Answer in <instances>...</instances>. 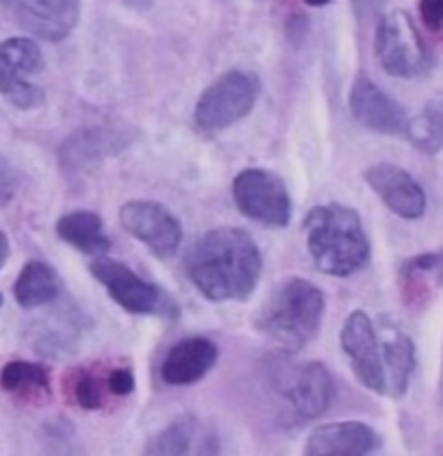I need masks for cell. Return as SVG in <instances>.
Listing matches in <instances>:
<instances>
[{
    "instance_id": "24",
    "label": "cell",
    "mask_w": 443,
    "mask_h": 456,
    "mask_svg": "<svg viewBox=\"0 0 443 456\" xmlns=\"http://www.w3.org/2000/svg\"><path fill=\"white\" fill-rule=\"evenodd\" d=\"M107 379H98L94 371L81 370L70 379V395L77 406L86 411H98L107 403Z\"/></svg>"
},
{
    "instance_id": "5",
    "label": "cell",
    "mask_w": 443,
    "mask_h": 456,
    "mask_svg": "<svg viewBox=\"0 0 443 456\" xmlns=\"http://www.w3.org/2000/svg\"><path fill=\"white\" fill-rule=\"evenodd\" d=\"M261 94V81L248 70H231L211 83L198 98L193 120L205 133L233 126L252 111Z\"/></svg>"
},
{
    "instance_id": "20",
    "label": "cell",
    "mask_w": 443,
    "mask_h": 456,
    "mask_svg": "<svg viewBox=\"0 0 443 456\" xmlns=\"http://www.w3.org/2000/svg\"><path fill=\"white\" fill-rule=\"evenodd\" d=\"M62 296L59 274L44 261H29L13 285V298L22 309H39L53 305Z\"/></svg>"
},
{
    "instance_id": "14",
    "label": "cell",
    "mask_w": 443,
    "mask_h": 456,
    "mask_svg": "<svg viewBox=\"0 0 443 456\" xmlns=\"http://www.w3.org/2000/svg\"><path fill=\"white\" fill-rule=\"evenodd\" d=\"M350 111L358 124L381 135H405L409 116L400 102L367 77H358L350 89Z\"/></svg>"
},
{
    "instance_id": "21",
    "label": "cell",
    "mask_w": 443,
    "mask_h": 456,
    "mask_svg": "<svg viewBox=\"0 0 443 456\" xmlns=\"http://www.w3.org/2000/svg\"><path fill=\"white\" fill-rule=\"evenodd\" d=\"M57 235L66 244L86 252V255L101 256L111 248L107 231H104L103 217L94 211L81 209L59 217Z\"/></svg>"
},
{
    "instance_id": "4",
    "label": "cell",
    "mask_w": 443,
    "mask_h": 456,
    "mask_svg": "<svg viewBox=\"0 0 443 456\" xmlns=\"http://www.w3.org/2000/svg\"><path fill=\"white\" fill-rule=\"evenodd\" d=\"M261 371L272 394L300 421L320 418L335 400L332 376L317 361H296L278 352L263 361Z\"/></svg>"
},
{
    "instance_id": "2",
    "label": "cell",
    "mask_w": 443,
    "mask_h": 456,
    "mask_svg": "<svg viewBox=\"0 0 443 456\" xmlns=\"http://www.w3.org/2000/svg\"><path fill=\"white\" fill-rule=\"evenodd\" d=\"M307 250L320 272L346 279L370 264L372 246L361 216L352 207L328 202L305 217Z\"/></svg>"
},
{
    "instance_id": "25",
    "label": "cell",
    "mask_w": 443,
    "mask_h": 456,
    "mask_svg": "<svg viewBox=\"0 0 443 456\" xmlns=\"http://www.w3.org/2000/svg\"><path fill=\"white\" fill-rule=\"evenodd\" d=\"M107 387L109 394L116 395V398H127L135 391V376L128 368H118L113 371H109L107 376Z\"/></svg>"
},
{
    "instance_id": "28",
    "label": "cell",
    "mask_w": 443,
    "mask_h": 456,
    "mask_svg": "<svg viewBox=\"0 0 443 456\" xmlns=\"http://www.w3.org/2000/svg\"><path fill=\"white\" fill-rule=\"evenodd\" d=\"M9 255H12V246H9V237L0 231V270L7 264Z\"/></svg>"
},
{
    "instance_id": "17",
    "label": "cell",
    "mask_w": 443,
    "mask_h": 456,
    "mask_svg": "<svg viewBox=\"0 0 443 456\" xmlns=\"http://www.w3.org/2000/svg\"><path fill=\"white\" fill-rule=\"evenodd\" d=\"M131 137L124 135L122 131L116 128H86L78 131L77 135L63 142L59 159H62V167L68 170L70 175L74 172H83L87 167L96 166L104 157H111L122 151Z\"/></svg>"
},
{
    "instance_id": "6",
    "label": "cell",
    "mask_w": 443,
    "mask_h": 456,
    "mask_svg": "<svg viewBox=\"0 0 443 456\" xmlns=\"http://www.w3.org/2000/svg\"><path fill=\"white\" fill-rule=\"evenodd\" d=\"M94 279L107 289L109 298L118 302L127 314L133 315H159L166 320H176L178 305L161 287L144 281L137 272L124 265L122 261L96 256L89 265Z\"/></svg>"
},
{
    "instance_id": "10",
    "label": "cell",
    "mask_w": 443,
    "mask_h": 456,
    "mask_svg": "<svg viewBox=\"0 0 443 456\" xmlns=\"http://www.w3.org/2000/svg\"><path fill=\"white\" fill-rule=\"evenodd\" d=\"M119 224L159 259H170L183 241V226L170 209L152 200H131L119 209Z\"/></svg>"
},
{
    "instance_id": "16",
    "label": "cell",
    "mask_w": 443,
    "mask_h": 456,
    "mask_svg": "<svg viewBox=\"0 0 443 456\" xmlns=\"http://www.w3.org/2000/svg\"><path fill=\"white\" fill-rule=\"evenodd\" d=\"M381 439L363 421H335L320 426L305 444L308 456H365L376 452Z\"/></svg>"
},
{
    "instance_id": "18",
    "label": "cell",
    "mask_w": 443,
    "mask_h": 456,
    "mask_svg": "<svg viewBox=\"0 0 443 456\" xmlns=\"http://www.w3.org/2000/svg\"><path fill=\"white\" fill-rule=\"evenodd\" d=\"M148 454H216L220 452L216 435L193 415L174 419L168 428L157 433L148 444Z\"/></svg>"
},
{
    "instance_id": "13",
    "label": "cell",
    "mask_w": 443,
    "mask_h": 456,
    "mask_svg": "<svg viewBox=\"0 0 443 456\" xmlns=\"http://www.w3.org/2000/svg\"><path fill=\"white\" fill-rule=\"evenodd\" d=\"M367 185L402 220H420L426 213V193L405 167L393 163H376L365 170Z\"/></svg>"
},
{
    "instance_id": "15",
    "label": "cell",
    "mask_w": 443,
    "mask_h": 456,
    "mask_svg": "<svg viewBox=\"0 0 443 456\" xmlns=\"http://www.w3.org/2000/svg\"><path fill=\"white\" fill-rule=\"evenodd\" d=\"M217 346L207 337H187L176 341L163 359L161 380L172 387H187L202 380L217 363Z\"/></svg>"
},
{
    "instance_id": "26",
    "label": "cell",
    "mask_w": 443,
    "mask_h": 456,
    "mask_svg": "<svg viewBox=\"0 0 443 456\" xmlns=\"http://www.w3.org/2000/svg\"><path fill=\"white\" fill-rule=\"evenodd\" d=\"M20 187V175L7 163H0V207L9 205L13 196L18 193Z\"/></svg>"
},
{
    "instance_id": "9",
    "label": "cell",
    "mask_w": 443,
    "mask_h": 456,
    "mask_svg": "<svg viewBox=\"0 0 443 456\" xmlns=\"http://www.w3.org/2000/svg\"><path fill=\"white\" fill-rule=\"evenodd\" d=\"M44 54L31 37H12L0 42V96L22 111L44 102L42 87L31 78L42 72Z\"/></svg>"
},
{
    "instance_id": "19",
    "label": "cell",
    "mask_w": 443,
    "mask_h": 456,
    "mask_svg": "<svg viewBox=\"0 0 443 456\" xmlns=\"http://www.w3.org/2000/svg\"><path fill=\"white\" fill-rule=\"evenodd\" d=\"M382 365L387 376V395L402 398L409 391L411 376L415 371V344L400 326L385 324L381 329Z\"/></svg>"
},
{
    "instance_id": "8",
    "label": "cell",
    "mask_w": 443,
    "mask_h": 456,
    "mask_svg": "<svg viewBox=\"0 0 443 456\" xmlns=\"http://www.w3.org/2000/svg\"><path fill=\"white\" fill-rule=\"evenodd\" d=\"M237 209L263 226L285 228L291 220V198L285 183L270 170L248 167L233 181Z\"/></svg>"
},
{
    "instance_id": "7",
    "label": "cell",
    "mask_w": 443,
    "mask_h": 456,
    "mask_svg": "<svg viewBox=\"0 0 443 456\" xmlns=\"http://www.w3.org/2000/svg\"><path fill=\"white\" fill-rule=\"evenodd\" d=\"M376 57L382 70L398 78H417L432 68V54L406 12L396 9L381 20Z\"/></svg>"
},
{
    "instance_id": "31",
    "label": "cell",
    "mask_w": 443,
    "mask_h": 456,
    "mask_svg": "<svg viewBox=\"0 0 443 456\" xmlns=\"http://www.w3.org/2000/svg\"><path fill=\"white\" fill-rule=\"evenodd\" d=\"M3 302H4V300H3V294H0V306H3Z\"/></svg>"
},
{
    "instance_id": "30",
    "label": "cell",
    "mask_w": 443,
    "mask_h": 456,
    "mask_svg": "<svg viewBox=\"0 0 443 456\" xmlns=\"http://www.w3.org/2000/svg\"><path fill=\"white\" fill-rule=\"evenodd\" d=\"M441 398H443V371H441Z\"/></svg>"
},
{
    "instance_id": "29",
    "label": "cell",
    "mask_w": 443,
    "mask_h": 456,
    "mask_svg": "<svg viewBox=\"0 0 443 456\" xmlns=\"http://www.w3.org/2000/svg\"><path fill=\"white\" fill-rule=\"evenodd\" d=\"M308 7H324V4L331 3V0H305Z\"/></svg>"
},
{
    "instance_id": "23",
    "label": "cell",
    "mask_w": 443,
    "mask_h": 456,
    "mask_svg": "<svg viewBox=\"0 0 443 456\" xmlns=\"http://www.w3.org/2000/svg\"><path fill=\"white\" fill-rule=\"evenodd\" d=\"M406 137L417 151L437 155L443 151V98L432 101L406 126Z\"/></svg>"
},
{
    "instance_id": "11",
    "label": "cell",
    "mask_w": 443,
    "mask_h": 456,
    "mask_svg": "<svg viewBox=\"0 0 443 456\" xmlns=\"http://www.w3.org/2000/svg\"><path fill=\"white\" fill-rule=\"evenodd\" d=\"M341 350L350 359L352 371L357 380L378 395L387 394V376L382 365L381 337H378L374 324L365 311H352L343 324Z\"/></svg>"
},
{
    "instance_id": "12",
    "label": "cell",
    "mask_w": 443,
    "mask_h": 456,
    "mask_svg": "<svg viewBox=\"0 0 443 456\" xmlns=\"http://www.w3.org/2000/svg\"><path fill=\"white\" fill-rule=\"evenodd\" d=\"M24 31L46 42H62L81 18V0H0Z\"/></svg>"
},
{
    "instance_id": "3",
    "label": "cell",
    "mask_w": 443,
    "mask_h": 456,
    "mask_svg": "<svg viewBox=\"0 0 443 456\" xmlns=\"http://www.w3.org/2000/svg\"><path fill=\"white\" fill-rule=\"evenodd\" d=\"M324 309L326 300L320 287L307 279L291 276L267 296L258 309L255 324L281 348L298 352L320 333Z\"/></svg>"
},
{
    "instance_id": "22",
    "label": "cell",
    "mask_w": 443,
    "mask_h": 456,
    "mask_svg": "<svg viewBox=\"0 0 443 456\" xmlns=\"http://www.w3.org/2000/svg\"><path fill=\"white\" fill-rule=\"evenodd\" d=\"M0 389L20 400L39 403L51 398V374L44 365L31 361H9L0 370Z\"/></svg>"
},
{
    "instance_id": "27",
    "label": "cell",
    "mask_w": 443,
    "mask_h": 456,
    "mask_svg": "<svg viewBox=\"0 0 443 456\" xmlns=\"http://www.w3.org/2000/svg\"><path fill=\"white\" fill-rule=\"evenodd\" d=\"M420 13L431 31H439L443 27V0H420Z\"/></svg>"
},
{
    "instance_id": "1",
    "label": "cell",
    "mask_w": 443,
    "mask_h": 456,
    "mask_svg": "<svg viewBox=\"0 0 443 456\" xmlns=\"http://www.w3.org/2000/svg\"><path fill=\"white\" fill-rule=\"evenodd\" d=\"M261 250L243 228H213L193 244L185 272L198 291L211 302L248 300L261 276Z\"/></svg>"
}]
</instances>
